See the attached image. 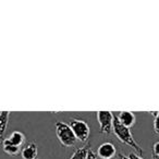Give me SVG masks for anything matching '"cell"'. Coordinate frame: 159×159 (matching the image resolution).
<instances>
[{
  "mask_svg": "<svg viewBox=\"0 0 159 159\" xmlns=\"http://www.w3.org/2000/svg\"><path fill=\"white\" fill-rule=\"evenodd\" d=\"M56 134L59 142L64 147H72L76 144L77 139L69 124L62 121L56 122Z\"/></svg>",
  "mask_w": 159,
  "mask_h": 159,
  "instance_id": "2",
  "label": "cell"
},
{
  "mask_svg": "<svg viewBox=\"0 0 159 159\" xmlns=\"http://www.w3.org/2000/svg\"><path fill=\"white\" fill-rule=\"evenodd\" d=\"M69 125L71 126L77 141L87 142L89 137V133H91V129H89V125L86 121L81 119H71Z\"/></svg>",
  "mask_w": 159,
  "mask_h": 159,
  "instance_id": "3",
  "label": "cell"
},
{
  "mask_svg": "<svg viewBox=\"0 0 159 159\" xmlns=\"http://www.w3.org/2000/svg\"><path fill=\"white\" fill-rule=\"evenodd\" d=\"M113 115L110 111H97V120L99 123V132L102 134H110L113 130Z\"/></svg>",
  "mask_w": 159,
  "mask_h": 159,
  "instance_id": "4",
  "label": "cell"
},
{
  "mask_svg": "<svg viewBox=\"0 0 159 159\" xmlns=\"http://www.w3.org/2000/svg\"><path fill=\"white\" fill-rule=\"evenodd\" d=\"M9 111H0V146L3 144L5 141V134L6 130L8 128V123H9Z\"/></svg>",
  "mask_w": 159,
  "mask_h": 159,
  "instance_id": "8",
  "label": "cell"
},
{
  "mask_svg": "<svg viewBox=\"0 0 159 159\" xmlns=\"http://www.w3.org/2000/svg\"><path fill=\"white\" fill-rule=\"evenodd\" d=\"M116 155H117V148L111 142H105L97 149V156L102 159H113Z\"/></svg>",
  "mask_w": 159,
  "mask_h": 159,
  "instance_id": "5",
  "label": "cell"
},
{
  "mask_svg": "<svg viewBox=\"0 0 159 159\" xmlns=\"http://www.w3.org/2000/svg\"><path fill=\"white\" fill-rule=\"evenodd\" d=\"M89 148H91V144H86L85 146H82V147L77 148V149L72 154V156H71L70 159H86Z\"/></svg>",
  "mask_w": 159,
  "mask_h": 159,
  "instance_id": "11",
  "label": "cell"
},
{
  "mask_svg": "<svg viewBox=\"0 0 159 159\" xmlns=\"http://www.w3.org/2000/svg\"><path fill=\"white\" fill-rule=\"evenodd\" d=\"M112 132L115 133V135L118 137V139H119L121 143L125 144V145L130 146L131 148H133V149L136 152V154L141 155V156L144 154V150L142 149V147L134 139V137H133L130 129L126 128V126H124V125H122V124L119 122V120L117 119L116 115H115V117H113V130H112Z\"/></svg>",
  "mask_w": 159,
  "mask_h": 159,
  "instance_id": "1",
  "label": "cell"
},
{
  "mask_svg": "<svg viewBox=\"0 0 159 159\" xmlns=\"http://www.w3.org/2000/svg\"><path fill=\"white\" fill-rule=\"evenodd\" d=\"M152 116L155 117L154 120V131L156 134L159 135V111L158 112H152Z\"/></svg>",
  "mask_w": 159,
  "mask_h": 159,
  "instance_id": "12",
  "label": "cell"
},
{
  "mask_svg": "<svg viewBox=\"0 0 159 159\" xmlns=\"http://www.w3.org/2000/svg\"><path fill=\"white\" fill-rule=\"evenodd\" d=\"M2 147H3V150H5L6 154L10 155V156H16V155L20 152V147L13 145L8 139H6L5 141H3Z\"/></svg>",
  "mask_w": 159,
  "mask_h": 159,
  "instance_id": "10",
  "label": "cell"
},
{
  "mask_svg": "<svg viewBox=\"0 0 159 159\" xmlns=\"http://www.w3.org/2000/svg\"><path fill=\"white\" fill-rule=\"evenodd\" d=\"M8 139H9L13 145L20 147V146L24 143L25 135L23 134L22 132H20V131H14V132H12L11 134H10V136L8 137Z\"/></svg>",
  "mask_w": 159,
  "mask_h": 159,
  "instance_id": "9",
  "label": "cell"
},
{
  "mask_svg": "<svg viewBox=\"0 0 159 159\" xmlns=\"http://www.w3.org/2000/svg\"><path fill=\"white\" fill-rule=\"evenodd\" d=\"M128 157H129V159H144L141 155L136 154V152H131Z\"/></svg>",
  "mask_w": 159,
  "mask_h": 159,
  "instance_id": "14",
  "label": "cell"
},
{
  "mask_svg": "<svg viewBox=\"0 0 159 159\" xmlns=\"http://www.w3.org/2000/svg\"><path fill=\"white\" fill-rule=\"evenodd\" d=\"M116 117L122 125L129 129L135 124V115L131 111H120L118 112V115H116Z\"/></svg>",
  "mask_w": 159,
  "mask_h": 159,
  "instance_id": "6",
  "label": "cell"
},
{
  "mask_svg": "<svg viewBox=\"0 0 159 159\" xmlns=\"http://www.w3.org/2000/svg\"><path fill=\"white\" fill-rule=\"evenodd\" d=\"M152 155L159 157V142H156L152 146Z\"/></svg>",
  "mask_w": 159,
  "mask_h": 159,
  "instance_id": "13",
  "label": "cell"
},
{
  "mask_svg": "<svg viewBox=\"0 0 159 159\" xmlns=\"http://www.w3.org/2000/svg\"><path fill=\"white\" fill-rule=\"evenodd\" d=\"M119 159H129V157L124 154H119Z\"/></svg>",
  "mask_w": 159,
  "mask_h": 159,
  "instance_id": "16",
  "label": "cell"
},
{
  "mask_svg": "<svg viewBox=\"0 0 159 159\" xmlns=\"http://www.w3.org/2000/svg\"><path fill=\"white\" fill-rule=\"evenodd\" d=\"M152 159H159V157H157V156H154V155H152Z\"/></svg>",
  "mask_w": 159,
  "mask_h": 159,
  "instance_id": "17",
  "label": "cell"
},
{
  "mask_svg": "<svg viewBox=\"0 0 159 159\" xmlns=\"http://www.w3.org/2000/svg\"><path fill=\"white\" fill-rule=\"evenodd\" d=\"M38 154V147L36 142H31L29 143L21 152V156L23 159H37Z\"/></svg>",
  "mask_w": 159,
  "mask_h": 159,
  "instance_id": "7",
  "label": "cell"
},
{
  "mask_svg": "<svg viewBox=\"0 0 159 159\" xmlns=\"http://www.w3.org/2000/svg\"><path fill=\"white\" fill-rule=\"evenodd\" d=\"M86 159H97V154H95V152H94V150L92 149V148H89Z\"/></svg>",
  "mask_w": 159,
  "mask_h": 159,
  "instance_id": "15",
  "label": "cell"
}]
</instances>
